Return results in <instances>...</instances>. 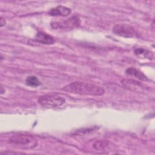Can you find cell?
Listing matches in <instances>:
<instances>
[{"label":"cell","instance_id":"cell-1","mask_svg":"<svg viewBox=\"0 0 155 155\" xmlns=\"http://www.w3.org/2000/svg\"><path fill=\"white\" fill-rule=\"evenodd\" d=\"M63 90L81 95L101 96L105 93L103 87L88 82L76 81L65 85Z\"/></svg>","mask_w":155,"mask_h":155},{"label":"cell","instance_id":"cell-2","mask_svg":"<svg viewBox=\"0 0 155 155\" xmlns=\"http://www.w3.org/2000/svg\"><path fill=\"white\" fill-rule=\"evenodd\" d=\"M8 142L13 146L23 149H32L37 147V139L30 134H18L11 136L8 139Z\"/></svg>","mask_w":155,"mask_h":155},{"label":"cell","instance_id":"cell-3","mask_svg":"<svg viewBox=\"0 0 155 155\" xmlns=\"http://www.w3.org/2000/svg\"><path fill=\"white\" fill-rule=\"evenodd\" d=\"M38 102L44 107L53 108L63 105L65 102V99L58 94H45L40 96Z\"/></svg>","mask_w":155,"mask_h":155},{"label":"cell","instance_id":"cell-4","mask_svg":"<svg viewBox=\"0 0 155 155\" xmlns=\"http://www.w3.org/2000/svg\"><path fill=\"white\" fill-rule=\"evenodd\" d=\"M81 24L80 18L77 16H74L66 19H60L52 21L50 25L54 29H73L78 27Z\"/></svg>","mask_w":155,"mask_h":155},{"label":"cell","instance_id":"cell-5","mask_svg":"<svg viewBox=\"0 0 155 155\" xmlns=\"http://www.w3.org/2000/svg\"><path fill=\"white\" fill-rule=\"evenodd\" d=\"M112 31L114 34L124 38H135L139 36L137 30L129 24H116L113 27Z\"/></svg>","mask_w":155,"mask_h":155},{"label":"cell","instance_id":"cell-6","mask_svg":"<svg viewBox=\"0 0 155 155\" xmlns=\"http://www.w3.org/2000/svg\"><path fill=\"white\" fill-rule=\"evenodd\" d=\"M122 84L127 89L135 92L141 93L147 90V88L137 81L124 79L121 81Z\"/></svg>","mask_w":155,"mask_h":155},{"label":"cell","instance_id":"cell-7","mask_svg":"<svg viewBox=\"0 0 155 155\" xmlns=\"http://www.w3.org/2000/svg\"><path fill=\"white\" fill-rule=\"evenodd\" d=\"M35 40L39 43L46 45H51L55 42V39L52 36L44 31L38 32L35 36Z\"/></svg>","mask_w":155,"mask_h":155},{"label":"cell","instance_id":"cell-8","mask_svg":"<svg viewBox=\"0 0 155 155\" xmlns=\"http://www.w3.org/2000/svg\"><path fill=\"white\" fill-rule=\"evenodd\" d=\"M71 13L70 8L64 5H58L50 10L48 13L53 16H67Z\"/></svg>","mask_w":155,"mask_h":155},{"label":"cell","instance_id":"cell-9","mask_svg":"<svg viewBox=\"0 0 155 155\" xmlns=\"http://www.w3.org/2000/svg\"><path fill=\"white\" fill-rule=\"evenodd\" d=\"M125 72L127 74L134 76V78L140 81H148V78L145 76V74L143 72H142L141 71L139 70L136 68L129 67L125 70Z\"/></svg>","mask_w":155,"mask_h":155},{"label":"cell","instance_id":"cell-10","mask_svg":"<svg viewBox=\"0 0 155 155\" xmlns=\"http://www.w3.org/2000/svg\"><path fill=\"white\" fill-rule=\"evenodd\" d=\"M135 54L139 56H142L145 58H148L149 59H153L154 58V54L152 52L145 50L142 48H137L134 50Z\"/></svg>","mask_w":155,"mask_h":155},{"label":"cell","instance_id":"cell-11","mask_svg":"<svg viewBox=\"0 0 155 155\" xmlns=\"http://www.w3.org/2000/svg\"><path fill=\"white\" fill-rule=\"evenodd\" d=\"M110 142L107 140H98L93 144L94 149L97 151H104L109 147Z\"/></svg>","mask_w":155,"mask_h":155},{"label":"cell","instance_id":"cell-12","mask_svg":"<svg viewBox=\"0 0 155 155\" xmlns=\"http://www.w3.org/2000/svg\"><path fill=\"white\" fill-rule=\"evenodd\" d=\"M25 83L27 85L31 87H38L41 84L40 81L35 76H28L25 79Z\"/></svg>","mask_w":155,"mask_h":155},{"label":"cell","instance_id":"cell-13","mask_svg":"<svg viewBox=\"0 0 155 155\" xmlns=\"http://www.w3.org/2000/svg\"><path fill=\"white\" fill-rule=\"evenodd\" d=\"M97 129L96 127H90V128H82L81 130H77L76 131L75 134H88L90 133H92L94 131H96Z\"/></svg>","mask_w":155,"mask_h":155},{"label":"cell","instance_id":"cell-14","mask_svg":"<svg viewBox=\"0 0 155 155\" xmlns=\"http://www.w3.org/2000/svg\"><path fill=\"white\" fill-rule=\"evenodd\" d=\"M6 24V22L5 21V19L2 18V17H1V19H0V26L1 27H2L3 26H4Z\"/></svg>","mask_w":155,"mask_h":155},{"label":"cell","instance_id":"cell-15","mask_svg":"<svg viewBox=\"0 0 155 155\" xmlns=\"http://www.w3.org/2000/svg\"><path fill=\"white\" fill-rule=\"evenodd\" d=\"M1 94H3V93H4V92H5V90H2V87H1Z\"/></svg>","mask_w":155,"mask_h":155}]
</instances>
